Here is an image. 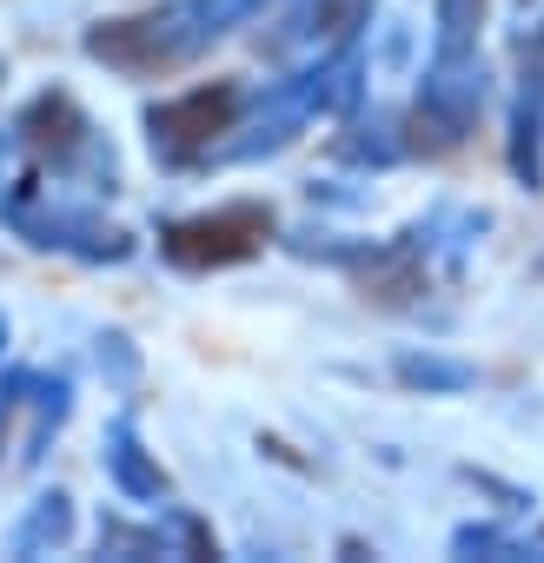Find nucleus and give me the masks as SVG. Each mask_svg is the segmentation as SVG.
Returning a JSON list of instances; mask_svg holds the SVG:
<instances>
[]
</instances>
